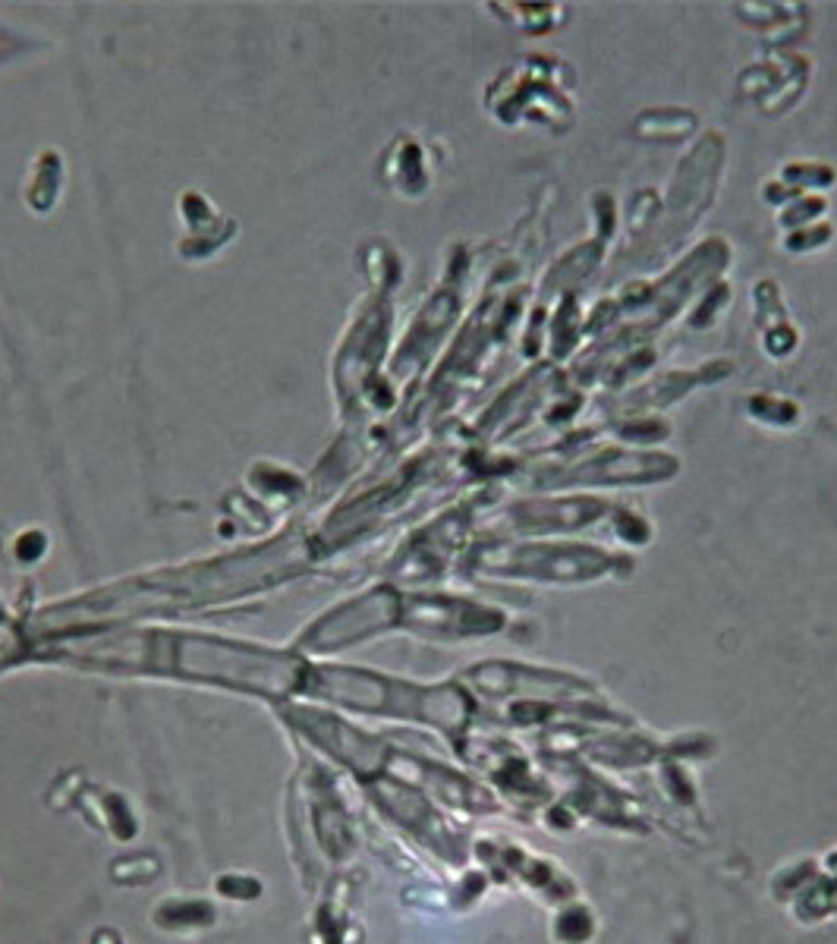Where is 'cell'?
Wrapping results in <instances>:
<instances>
[{"label": "cell", "mask_w": 837, "mask_h": 944, "mask_svg": "<svg viewBox=\"0 0 837 944\" xmlns=\"http://www.w3.org/2000/svg\"><path fill=\"white\" fill-rule=\"evenodd\" d=\"M155 922L167 932H199L214 922V910H211V904H205V900L177 897V900H164V904H158Z\"/></svg>", "instance_id": "obj_7"}, {"label": "cell", "mask_w": 837, "mask_h": 944, "mask_svg": "<svg viewBox=\"0 0 837 944\" xmlns=\"http://www.w3.org/2000/svg\"><path fill=\"white\" fill-rule=\"evenodd\" d=\"M419 781L438 793V797L457 809H469V812H491L495 809V800L488 797V790H482L479 784H472L469 778L457 775V771L441 768V765H425L419 771Z\"/></svg>", "instance_id": "obj_6"}, {"label": "cell", "mask_w": 837, "mask_h": 944, "mask_svg": "<svg viewBox=\"0 0 837 944\" xmlns=\"http://www.w3.org/2000/svg\"><path fill=\"white\" fill-rule=\"evenodd\" d=\"M296 718L303 721L306 731L325 746L331 756L347 762L353 771H359V775H372V771H378L384 765V756L388 753H384V746L378 740L359 734V731H353V727L340 724L334 718H325V715H306L303 712Z\"/></svg>", "instance_id": "obj_2"}, {"label": "cell", "mask_w": 837, "mask_h": 944, "mask_svg": "<svg viewBox=\"0 0 837 944\" xmlns=\"http://www.w3.org/2000/svg\"><path fill=\"white\" fill-rule=\"evenodd\" d=\"M174 668L192 677H208L218 683L246 686V690L284 693L299 683L296 661L287 655H274L262 649L233 646V642L214 639H180L170 646Z\"/></svg>", "instance_id": "obj_1"}, {"label": "cell", "mask_w": 837, "mask_h": 944, "mask_svg": "<svg viewBox=\"0 0 837 944\" xmlns=\"http://www.w3.org/2000/svg\"><path fill=\"white\" fill-rule=\"evenodd\" d=\"M664 787L674 800L680 803H693V787H690V778H686V771L680 765H668L664 768Z\"/></svg>", "instance_id": "obj_12"}, {"label": "cell", "mask_w": 837, "mask_h": 944, "mask_svg": "<svg viewBox=\"0 0 837 944\" xmlns=\"http://www.w3.org/2000/svg\"><path fill=\"white\" fill-rule=\"evenodd\" d=\"M161 866L155 856H145V853H136V856H123L111 866V878L120 885H148L152 878H158Z\"/></svg>", "instance_id": "obj_9"}, {"label": "cell", "mask_w": 837, "mask_h": 944, "mask_svg": "<svg viewBox=\"0 0 837 944\" xmlns=\"http://www.w3.org/2000/svg\"><path fill=\"white\" fill-rule=\"evenodd\" d=\"M394 608H397V602L391 595L362 598V602H356L353 608H343L340 614H334L328 624H321L309 636V646L312 649H334V646H343L347 639L366 636V633L388 624V620L394 617Z\"/></svg>", "instance_id": "obj_3"}, {"label": "cell", "mask_w": 837, "mask_h": 944, "mask_svg": "<svg viewBox=\"0 0 837 944\" xmlns=\"http://www.w3.org/2000/svg\"><path fill=\"white\" fill-rule=\"evenodd\" d=\"M95 825H104V828H111V834L114 838H120V841H130V838H136V831H139V825H136V815L130 812V806H126V800L123 797H104V806H101V812H98V822Z\"/></svg>", "instance_id": "obj_8"}, {"label": "cell", "mask_w": 837, "mask_h": 944, "mask_svg": "<svg viewBox=\"0 0 837 944\" xmlns=\"http://www.w3.org/2000/svg\"><path fill=\"white\" fill-rule=\"evenodd\" d=\"M214 888H218L221 897H227V900H255L262 894V882L259 878H249V875H224L214 882Z\"/></svg>", "instance_id": "obj_11"}, {"label": "cell", "mask_w": 837, "mask_h": 944, "mask_svg": "<svg viewBox=\"0 0 837 944\" xmlns=\"http://www.w3.org/2000/svg\"><path fill=\"white\" fill-rule=\"evenodd\" d=\"M312 693H321L353 708H366V712H397V705L391 702V686L381 677L362 674V671H340V668L318 671Z\"/></svg>", "instance_id": "obj_4"}, {"label": "cell", "mask_w": 837, "mask_h": 944, "mask_svg": "<svg viewBox=\"0 0 837 944\" xmlns=\"http://www.w3.org/2000/svg\"><path fill=\"white\" fill-rule=\"evenodd\" d=\"M372 797L378 800V806L397 819L400 825L413 828V831H425L438 822V815H432V806H428L425 793L403 784V781H375L372 784Z\"/></svg>", "instance_id": "obj_5"}, {"label": "cell", "mask_w": 837, "mask_h": 944, "mask_svg": "<svg viewBox=\"0 0 837 944\" xmlns=\"http://www.w3.org/2000/svg\"><path fill=\"white\" fill-rule=\"evenodd\" d=\"M554 935L564 944H586L592 938V913L586 907H570L557 916Z\"/></svg>", "instance_id": "obj_10"}]
</instances>
